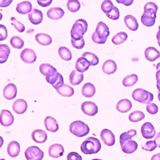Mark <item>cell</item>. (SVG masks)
Returning <instances> with one entry per match:
<instances>
[{
	"instance_id": "6da1fadb",
	"label": "cell",
	"mask_w": 160,
	"mask_h": 160,
	"mask_svg": "<svg viewBox=\"0 0 160 160\" xmlns=\"http://www.w3.org/2000/svg\"><path fill=\"white\" fill-rule=\"evenodd\" d=\"M137 132L134 129H131L122 133L119 137V142L122 151L126 154H131L138 149V143L131 140L132 138L136 136Z\"/></svg>"
},
{
	"instance_id": "7a4b0ae2",
	"label": "cell",
	"mask_w": 160,
	"mask_h": 160,
	"mask_svg": "<svg viewBox=\"0 0 160 160\" xmlns=\"http://www.w3.org/2000/svg\"><path fill=\"white\" fill-rule=\"evenodd\" d=\"M158 9L157 5L153 2H148L144 5V12L141 18V21L143 25L150 27L155 24Z\"/></svg>"
},
{
	"instance_id": "3957f363",
	"label": "cell",
	"mask_w": 160,
	"mask_h": 160,
	"mask_svg": "<svg viewBox=\"0 0 160 160\" xmlns=\"http://www.w3.org/2000/svg\"><path fill=\"white\" fill-rule=\"evenodd\" d=\"M109 35L108 26L103 22H98L95 31L91 36L92 41L96 44H104Z\"/></svg>"
},
{
	"instance_id": "277c9868",
	"label": "cell",
	"mask_w": 160,
	"mask_h": 160,
	"mask_svg": "<svg viewBox=\"0 0 160 160\" xmlns=\"http://www.w3.org/2000/svg\"><path fill=\"white\" fill-rule=\"evenodd\" d=\"M101 148V144L100 141L94 137H89L86 138L81 145V150L84 154L98 153Z\"/></svg>"
},
{
	"instance_id": "5b68a950",
	"label": "cell",
	"mask_w": 160,
	"mask_h": 160,
	"mask_svg": "<svg viewBox=\"0 0 160 160\" xmlns=\"http://www.w3.org/2000/svg\"><path fill=\"white\" fill-rule=\"evenodd\" d=\"M88 30V22L83 19H79L75 21L71 30V39H79L83 38V35Z\"/></svg>"
},
{
	"instance_id": "8992f818",
	"label": "cell",
	"mask_w": 160,
	"mask_h": 160,
	"mask_svg": "<svg viewBox=\"0 0 160 160\" xmlns=\"http://www.w3.org/2000/svg\"><path fill=\"white\" fill-rule=\"evenodd\" d=\"M69 131L76 136L83 137L89 132V128L81 121H75L71 123Z\"/></svg>"
},
{
	"instance_id": "52a82bcc",
	"label": "cell",
	"mask_w": 160,
	"mask_h": 160,
	"mask_svg": "<svg viewBox=\"0 0 160 160\" xmlns=\"http://www.w3.org/2000/svg\"><path fill=\"white\" fill-rule=\"evenodd\" d=\"M132 97L136 101L141 103H149L153 100V94L141 88L135 89L132 94Z\"/></svg>"
},
{
	"instance_id": "ba28073f",
	"label": "cell",
	"mask_w": 160,
	"mask_h": 160,
	"mask_svg": "<svg viewBox=\"0 0 160 160\" xmlns=\"http://www.w3.org/2000/svg\"><path fill=\"white\" fill-rule=\"evenodd\" d=\"M24 155L27 160H42L44 152L38 146H32L26 149Z\"/></svg>"
},
{
	"instance_id": "9c48e42d",
	"label": "cell",
	"mask_w": 160,
	"mask_h": 160,
	"mask_svg": "<svg viewBox=\"0 0 160 160\" xmlns=\"http://www.w3.org/2000/svg\"><path fill=\"white\" fill-rule=\"evenodd\" d=\"M46 80L56 89H58L64 84V79L62 76L58 72H56L51 75L46 76Z\"/></svg>"
},
{
	"instance_id": "30bf717a",
	"label": "cell",
	"mask_w": 160,
	"mask_h": 160,
	"mask_svg": "<svg viewBox=\"0 0 160 160\" xmlns=\"http://www.w3.org/2000/svg\"><path fill=\"white\" fill-rule=\"evenodd\" d=\"M81 110L86 115L93 116L98 113V108L94 102L85 101L81 104Z\"/></svg>"
},
{
	"instance_id": "8fae6325",
	"label": "cell",
	"mask_w": 160,
	"mask_h": 160,
	"mask_svg": "<svg viewBox=\"0 0 160 160\" xmlns=\"http://www.w3.org/2000/svg\"><path fill=\"white\" fill-rule=\"evenodd\" d=\"M141 132L143 138L148 139L154 138L156 134L154 127L149 122H146L142 125Z\"/></svg>"
},
{
	"instance_id": "7c38bea8",
	"label": "cell",
	"mask_w": 160,
	"mask_h": 160,
	"mask_svg": "<svg viewBox=\"0 0 160 160\" xmlns=\"http://www.w3.org/2000/svg\"><path fill=\"white\" fill-rule=\"evenodd\" d=\"M20 56L22 61L29 64L34 62L37 58L35 52L30 48H26L23 49L21 52Z\"/></svg>"
},
{
	"instance_id": "4fadbf2b",
	"label": "cell",
	"mask_w": 160,
	"mask_h": 160,
	"mask_svg": "<svg viewBox=\"0 0 160 160\" xmlns=\"http://www.w3.org/2000/svg\"><path fill=\"white\" fill-rule=\"evenodd\" d=\"M100 135L102 141L106 145L111 146L115 144V136L111 130L104 129L101 131Z\"/></svg>"
},
{
	"instance_id": "5bb4252c",
	"label": "cell",
	"mask_w": 160,
	"mask_h": 160,
	"mask_svg": "<svg viewBox=\"0 0 160 160\" xmlns=\"http://www.w3.org/2000/svg\"><path fill=\"white\" fill-rule=\"evenodd\" d=\"M14 122V116L12 113L7 109H3L0 114V123L3 126H9Z\"/></svg>"
},
{
	"instance_id": "9a60e30c",
	"label": "cell",
	"mask_w": 160,
	"mask_h": 160,
	"mask_svg": "<svg viewBox=\"0 0 160 160\" xmlns=\"http://www.w3.org/2000/svg\"><path fill=\"white\" fill-rule=\"evenodd\" d=\"M17 95V88L12 84H7L3 89V96L8 100H12L15 98Z\"/></svg>"
},
{
	"instance_id": "2e32d148",
	"label": "cell",
	"mask_w": 160,
	"mask_h": 160,
	"mask_svg": "<svg viewBox=\"0 0 160 160\" xmlns=\"http://www.w3.org/2000/svg\"><path fill=\"white\" fill-rule=\"evenodd\" d=\"M64 149L61 144H54L51 145L48 149L49 155L54 158H58L64 154Z\"/></svg>"
},
{
	"instance_id": "e0dca14e",
	"label": "cell",
	"mask_w": 160,
	"mask_h": 160,
	"mask_svg": "<svg viewBox=\"0 0 160 160\" xmlns=\"http://www.w3.org/2000/svg\"><path fill=\"white\" fill-rule=\"evenodd\" d=\"M28 108V104L26 101L22 99H18L16 100L12 104L13 111L18 114H21L24 113Z\"/></svg>"
},
{
	"instance_id": "ac0fdd59",
	"label": "cell",
	"mask_w": 160,
	"mask_h": 160,
	"mask_svg": "<svg viewBox=\"0 0 160 160\" xmlns=\"http://www.w3.org/2000/svg\"><path fill=\"white\" fill-rule=\"evenodd\" d=\"M28 18L30 22L34 25L40 24L43 19L42 12L37 9H33L28 14Z\"/></svg>"
},
{
	"instance_id": "d6986e66",
	"label": "cell",
	"mask_w": 160,
	"mask_h": 160,
	"mask_svg": "<svg viewBox=\"0 0 160 160\" xmlns=\"http://www.w3.org/2000/svg\"><path fill=\"white\" fill-rule=\"evenodd\" d=\"M32 140L37 143L45 142L48 138L46 132L42 129H35L31 133Z\"/></svg>"
},
{
	"instance_id": "ffe728a7",
	"label": "cell",
	"mask_w": 160,
	"mask_h": 160,
	"mask_svg": "<svg viewBox=\"0 0 160 160\" xmlns=\"http://www.w3.org/2000/svg\"><path fill=\"white\" fill-rule=\"evenodd\" d=\"M44 125L46 129L52 132H55L59 129L57 121L51 116H47L44 119Z\"/></svg>"
},
{
	"instance_id": "44dd1931",
	"label": "cell",
	"mask_w": 160,
	"mask_h": 160,
	"mask_svg": "<svg viewBox=\"0 0 160 160\" xmlns=\"http://www.w3.org/2000/svg\"><path fill=\"white\" fill-rule=\"evenodd\" d=\"M144 56L148 61L152 62L160 57V52L154 47H148L144 51Z\"/></svg>"
},
{
	"instance_id": "7402d4cb",
	"label": "cell",
	"mask_w": 160,
	"mask_h": 160,
	"mask_svg": "<svg viewBox=\"0 0 160 160\" xmlns=\"http://www.w3.org/2000/svg\"><path fill=\"white\" fill-rule=\"evenodd\" d=\"M102 70L106 74H113L117 70L116 63L112 59H108L103 63Z\"/></svg>"
},
{
	"instance_id": "603a6c76",
	"label": "cell",
	"mask_w": 160,
	"mask_h": 160,
	"mask_svg": "<svg viewBox=\"0 0 160 160\" xmlns=\"http://www.w3.org/2000/svg\"><path fill=\"white\" fill-rule=\"evenodd\" d=\"M64 11L61 8H51L47 12V16L49 18L53 20H58L62 18Z\"/></svg>"
},
{
	"instance_id": "cb8c5ba5",
	"label": "cell",
	"mask_w": 160,
	"mask_h": 160,
	"mask_svg": "<svg viewBox=\"0 0 160 160\" xmlns=\"http://www.w3.org/2000/svg\"><path fill=\"white\" fill-rule=\"evenodd\" d=\"M7 152L9 156L12 158L17 157L20 152V145L15 141L10 142L7 148Z\"/></svg>"
},
{
	"instance_id": "d4e9b609",
	"label": "cell",
	"mask_w": 160,
	"mask_h": 160,
	"mask_svg": "<svg viewBox=\"0 0 160 160\" xmlns=\"http://www.w3.org/2000/svg\"><path fill=\"white\" fill-rule=\"evenodd\" d=\"M124 23L127 28L131 31H135L138 29V22L135 17L132 15H126L124 19Z\"/></svg>"
},
{
	"instance_id": "484cf974",
	"label": "cell",
	"mask_w": 160,
	"mask_h": 160,
	"mask_svg": "<svg viewBox=\"0 0 160 160\" xmlns=\"http://www.w3.org/2000/svg\"><path fill=\"white\" fill-rule=\"evenodd\" d=\"M132 108L131 102L128 99H122L120 100L116 105V109L118 111L125 113L128 112Z\"/></svg>"
},
{
	"instance_id": "4316f807",
	"label": "cell",
	"mask_w": 160,
	"mask_h": 160,
	"mask_svg": "<svg viewBox=\"0 0 160 160\" xmlns=\"http://www.w3.org/2000/svg\"><path fill=\"white\" fill-rule=\"evenodd\" d=\"M32 10V4L29 1H22L18 4L16 6V11L21 14L29 13Z\"/></svg>"
},
{
	"instance_id": "83f0119b",
	"label": "cell",
	"mask_w": 160,
	"mask_h": 160,
	"mask_svg": "<svg viewBox=\"0 0 160 160\" xmlns=\"http://www.w3.org/2000/svg\"><path fill=\"white\" fill-rule=\"evenodd\" d=\"M90 64L88 61V60L84 58V57H81L78 59L76 62V70L79 72L82 73L83 72L86 71L89 68Z\"/></svg>"
},
{
	"instance_id": "f1b7e54d",
	"label": "cell",
	"mask_w": 160,
	"mask_h": 160,
	"mask_svg": "<svg viewBox=\"0 0 160 160\" xmlns=\"http://www.w3.org/2000/svg\"><path fill=\"white\" fill-rule=\"evenodd\" d=\"M83 74L76 70L72 71L69 75V82L73 86H76L81 83V82L83 81Z\"/></svg>"
},
{
	"instance_id": "f546056e",
	"label": "cell",
	"mask_w": 160,
	"mask_h": 160,
	"mask_svg": "<svg viewBox=\"0 0 160 160\" xmlns=\"http://www.w3.org/2000/svg\"><path fill=\"white\" fill-rule=\"evenodd\" d=\"M36 41L41 45L48 46L52 43L51 37L46 33H38L35 36Z\"/></svg>"
},
{
	"instance_id": "4dcf8cb0",
	"label": "cell",
	"mask_w": 160,
	"mask_h": 160,
	"mask_svg": "<svg viewBox=\"0 0 160 160\" xmlns=\"http://www.w3.org/2000/svg\"><path fill=\"white\" fill-rule=\"evenodd\" d=\"M81 92L84 97L91 98L94 95L96 92V88L92 83L87 82L83 85Z\"/></svg>"
},
{
	"instance_id": "1f68e13d",
	"label": "cell",
	"mask_w": 160,
	"mask_h": 160,
	"mask_svg": "<svg viewBox=\"0 0 160 160\" xmlns=\"http://www.w3.org/2000/svg\"><path fill=\"white\" fill-rule=\"evenodd\" d=\"M56 90L60 95L64 97H71L74 93V89L70 86L65 84Z\"/></svg>"
},
{
	"instance_id": "d6a6232c",
	"label": "cell",
	"mask_w": 160,
	"mask_h": 160,
	"mask_svg": "<svg viewBox=\"0 0 160 160\" xmlns=\"http://www.w3.org/2000/svg\"><path fill=\"white\" fill-rule=\"evenodd\" d=\"M11 49L7 44H0V64L7 61Z\"/></svg>"
},
{
	"instance_id": "836d02e7",
	"label": "cell",
	"mask_w": 160,
	"mask_h": 160,
	"mask_svg": "<svg viewBox=\"0 0 160 160\" xmlns=\"http://www.w3.org/2000/svg\"><path fill=\"white\" fill-rule=\"evenodd\" d=\"M39 71L42 75L46 76L51 75L57 72L56 69L48 63L41 64L39 66Z\"/></svg>"
},
{
	"instance_id": "e575fe53",
	"label": "cell",
	"mask_w": 160,
	"mask_h": 160,
	"mask_svg": "<svg viewBox=\"0 0 160 160\" xmlns=\"http://www.w3.org/2000/svg\"><path fill=\"white\" fill-rule=\"evenodd\" d=\"M58 54L62 60L70 61L72 59V54L70 50L64 46H61L58 49Z\"/></svg>"
},
{
	"instance_id": "d590c367",
	"label": "cell",
	"mask_w": 160,
	"mask_h": 160,
	"mask_svg": "<svg viewBox=\"0 0 160 160\" xmlns=\"http://www.w3.org/2000/svg\"><path fill=\"white\" fill-rule=\"evenodd\" d=\"M128 38V35L125 32H119L114 36L111 39L112 43L116 45L121 44L124 42Z\"/></svg>"
},
{
	"instance_id": "8d00e7d4",
	"label": "cell",
	"mask_w": 160,
	"mask_h": 160,
	"mask_svg": "<svg viewBox=\"0 0 160 160\" xmlns=\"http://www.w3.org/2000/svg\"><path fill=\"white\" fill-rule=\"evenodd\" d=\"M138 80V77L136 74H132L126 76L122 80V84L126 87L132 86L135 84Z\"/></svg>"
},
{
	"instance_id": "74e56055",
	"label": "cell",
	"mask_w": 160,
	"mask_h": 160,
	"mask_svg": "<svg viewBox=\"0 0 160 160\" xmlns=\"http://www.w3.org/2000/svg\"><path fill=\"white\" fill-rule=\"evenodd\" d=\"M82 57L85 58L88 60L90 64V66H96L99 63V58L95 54L92 52H85L82 54Z\"/></svg>"
},
{
	"instance_id": "f35d334b",
	"label": "cell",
	"mask_w": 160,
	"mask_h": 160,
	"mask_svg": "<svg viewBox=\"0 0 160 160\" xmlns=\"http://www.w3.org/2000/svg\"><path fill=\"white\" fill-rule=\"evenodd\" d=\"M111 0H105L104 1L101 6V9L106 14V16L109 14L115 8Z\"/></svg>"
},
{
	"instance_id": "ab89813d",
	"label": "cell",
	"mask_w": 160,
	"mask_h": 160,
	"mask_svg": "<svg viewBox=\"0 0 160 160\" xmlns=\"http://www.w3.org/2000/svg\"><path fill=\"white\" fill-rule=\"evenodd\" d=\"M145 117L144 114L140 111H134L129 115V119L131 122H136L142 120Z\"/></svg>"
},
{
	"instance_id": "60d3db41",
	"label": "cell",
	"mask_w": 160,
	"mask_h": 160,
	"mask_svg": "<svg viewBox=\"0 0 160 160\" xmlns=\"http://www.w3.org/2000/svg\"><path fill=\"white\" fill-rule=\"evenodd\" d=\"M81 8V4L78 0H68L67 2L68 9L72 12H77Z\"/></svg>"
},
{
	"instance_id": "b9f144b4",
	"label": "cell",
	"mask_w": 160,
	"mask_h": 160,
	"mask_svg": "<svg viewBox=\"0 0 160 160\" xmlns=\"http://www.w3.org/2000/svg\"><path fill=\"white\" fill-rule=\"evenodd\" d=\"M11 45L16 49H21L24 44V41L19 36H12L10 39Z\"/></svg>"
},
{
	"instance_id": "7bdbcfd3",
	"label": "cell",
	"mask_w": 160,
	"mask_h": 160,
	"mask_svg": "<svg viewBox=\"0 0 160 160\" xmlns=\"http://www.w3.org/2000/svg\"><path fill=\"white\" fill-rule=\"evenodd\" d=\"M11 21L12 22V24L14 26L15 29L20 32H22L25 30V27L23 24H22L21 22L18 21L14 17L11 18Z\"/></svg>"
},
{
	"instance_id": "ee69618b",
	"label": "cell",
	"mask_w": 160,
	"mask_h": 160,
	"mask_svg": "<svg viewBox=\"0 0 160 160\" xmlns=\"http://www.w3.org/2000/svg\"><path fill=\"white\" fill-rule=\"evenodd\" d=\"M71 44L74 48L82 49L84 46L85 42H84L83 38H82L79 39H71Z\"/></svg>"
},
{
	"instance_id": "f6af8a7d",
	"label": "cell",
	"mask_w": 160,
	"mask_h": 160,
	"mask_svg": "<svg viewBox=\"0 0 160 160\" xmlns=\"http://www.w3.org/2000/svg\"><path fill=\"white\" fill-rule=\"evenodd\" d=\"M157 147V144L155 142V141H149L146 142L145 145L142 146V149L146 151H152L154 150Z\"/></svg>"
},
{
	"instance_id": "bcb514c9",
	"label": "cell",
	"mask_w": 160,
	"mask_h": 160,
	"mask_svg": "<svg viewBox=\"0 0 160 160\" xmlns=\"http://www.w3.org/2000/svg\"><path fill=\"white\" fill-rule=\"evenodd\" d=\"M146 110L149 114H155L158 111V107L154 103L149 102L146 105Z\"/></svg>"
},
{
	"instance_id": "7dc6e473",
	"label": "cell",
	"mask_w": 160,
	"mask_h": 160,
	"mask_svg": "<svg viewBox=\"0 0 160 160\" xmlns=\"http://www.w3.org/2000/svg\"><path fill=\"white\" fill-rule=\"evenodd\" d=\"M8 37V30L4 25L0 24V41L5 40Z\"/></svg>"
},
{
	"instance_id": "c3c4849f",
	"label": "cell",
	"mask_w": 160,
	"mask_h": 160,
	"mask_svg": "<svg viewBox=\"0 0 160 160\" xmlns=\"http://www.w3.org/2000/svg\"><path fill=\"white\" fill-rule=\"evenodd\" d=\"M67 160H82V157L76 152H71L68 154Z\"/></svg>"
},
{
	"instance_id": "681fc988",
	"label": "cell",
	"mask_w": 160,
	"mask_h": 160,
	"mask_svg": "<svg viewBox=\"0 0 160 160\" xmlns=\"http://www.w3.org/2000/svg\"><path fill=\"white\" fill-rule=\"evenodd\" d=\"M37 2L41 7H48L52 2V0H37Z\"/></svg>"
},
{
	"instance_id": "f907efd6",
	"label": "cell",
	"mask_w": 160,
	"mask_h": 160,
	"mask_svg": "<svg viewBox=\"0 0 160 160\" xmlns=\"http://www.w3.org/2000/svg\"><path fill=\"white\" fill-rule=\"evenodd\" d=\"M13 0H0V7L6 8L9 6Z\"/></svg>"
},
{
	"instance_id": "816d5d0a",
	"label": "cell",
	"mask_w": 160,
	"mask_h": 160,
	"mask_svg": "<svg viewBox=\"0 0 160 160\" xmlns=\"http://www.w3.org/2000/svg\"><path fill=\"white\" fill-rule=\"evenodd\" d=\"M116 1L118 3L122 4L124 6H130V5H131L132 4L134 0H116Z\"/></svg>"
},
{
	"instance_id": "f5cc1de1",
	"label": "cell",
	"mask_w": 160,
	"mask_h": 160,
	"mask_svg": "<svg viewBox=\"0 0 160 160\" xmlns=\"http://www.w3.org/2000/svg\"><path fill=\"white\" fill-rule=\"evenodd\" d=\"M156 78L157 81V88L159 91V92H160V70L157 71L156 73Z\"/></svg>"
},
{
	"instance_id": "db71d44e",
	"label": "cell",
	"mask_w": 160,
	"mask_h": 160,
	"mask_svg": "<svg viewBox=\"0 0 160 160\" xmlns=\"http://www.w3.org/2000/svg\"><path fill=\"white\" fill-rule=\"evenodd\" d=\"M156 144H157V146L160 148V132H158L156 135V136L155 137V139H154Z\"/></svg>"
},
{
	"instance_id": "11a10c76",
	"label": "cell",
	"mask_w": 160,
	"mask_h": 160,
	"mask_svg": "<svg viewBox=\"0 0 160 160\" xmlns=\"http://www.w3.org/2000/svg\"><path fill=\"white\" fill-rule=\"evenodd\" d=\"M151 160H160V152L153 155L151 157Z\"/></svg>"
},
{
	"instance_id": "9f6ffc18",
	"label": "cell",
	"mask_w": 160,
	"mask_h": 160,
	"mask_svg": "<svg viewBox=\"0 0 160 160\" xmlns=\"http://www.w3.org/2000/svg\"><path fill=\"white\" fill-rule=\"evenodd\" d=\"M156 38H157V40H158V44L160 46V28L159 29V31L158 32V33L156 34Z\"/></svg>"
},
{
	"instance_id": "6f0895ef",
	"label": "cell",
	"mask_w": 160,
	"mask_h": 160,
	"mask_svg": "<svg viewBox=\"0 0 160 160\" xmlns=\"http://www.w3.org/2000/svg\"><path fill=\"white\" fill-rule=\"evenodd\" d=\"M3 143H4V139H3V138L0 136V148L2 147Z\"/></svg>"
},
{
	"instance_id": "680465c9",
	"label": "cell",
	"mask_w": 160,
	"mask_h": 160,
	"mask_svg": "<svg viewBox=\"0 0 160 160\" xmlns=\"http://www.w3.org/2000/svg\"><path fill=\"white\" fill-rule=\"evenodd\" d=\"M156 69L158 71V70H160V62H158L156 66Z\"/></svg>"
},
{
	"instance_id": "91938a15",
	"label": "cell",
	"mask_w": 160,
	"mask_h": 160,
	"mask_svg": "<svg viewBox=\"0 0 160 160\" xmlns=\"http://www.w3.org/2000/svg\"><path fill=\"white\" fill-rule=\"evenodd\" d=\"M2 19V14L1 12H0V21Z\"/></svg>"
},
{
	"instance_id": "94428289",
	"label": "cell",
	"mask_w": 160,
	"mask_h": 160,
	"mask_svg": "<svg viewBox=\"0 0 160 160\" xmlns=\"http://www.w3.org/2000/svg\"><path fill=\"white\" fill-rule=\"evenodd\" d=\"M158 99H159V101H160V92H158Z\"/></svg>"
},
{
	"instance_id": "6125c7cd",
	"label": "cell",
	"mask_w": 160,
	"mask_h": 160,
	"mask_svg": "<svg viewBox=\"0 0 160 160\" xmlns=\"http://www.w3.org/2000/svg\"><path fill=\"white\" fill-rule=\"evenodd\" d=\"M92 160H102V159H93Z\"/></svg>"
},
{
	"instance_id": "be15d7a7",
	"label": "cell",
	"mask_w": 160,
	"mask_h": 160,
	"mask_svg": "<svg viewBox=\"0 0 160 160\" xmlns=\"http://www.w3.org/2000/svg\"><path fill=\"white\" fill-rule=\"evenodd\" d=\"M0 160H5L4 159H0Z\"/></svg>"
},
{
	"instance_id": "e7e4bbea",
	"label": "cell",
	"mask_w": 160,
	"mask_h": 160,
	"mask_svg": "<svg viewBox=\"0 0 160 160\" xmlns=\"http://www.w3.org/2000/svg\"><path fill=\"white\" fill-rule=\"evenodd\" d=\"M159 28H160V26H159Z\"/></svg>"
}]
</instances>
